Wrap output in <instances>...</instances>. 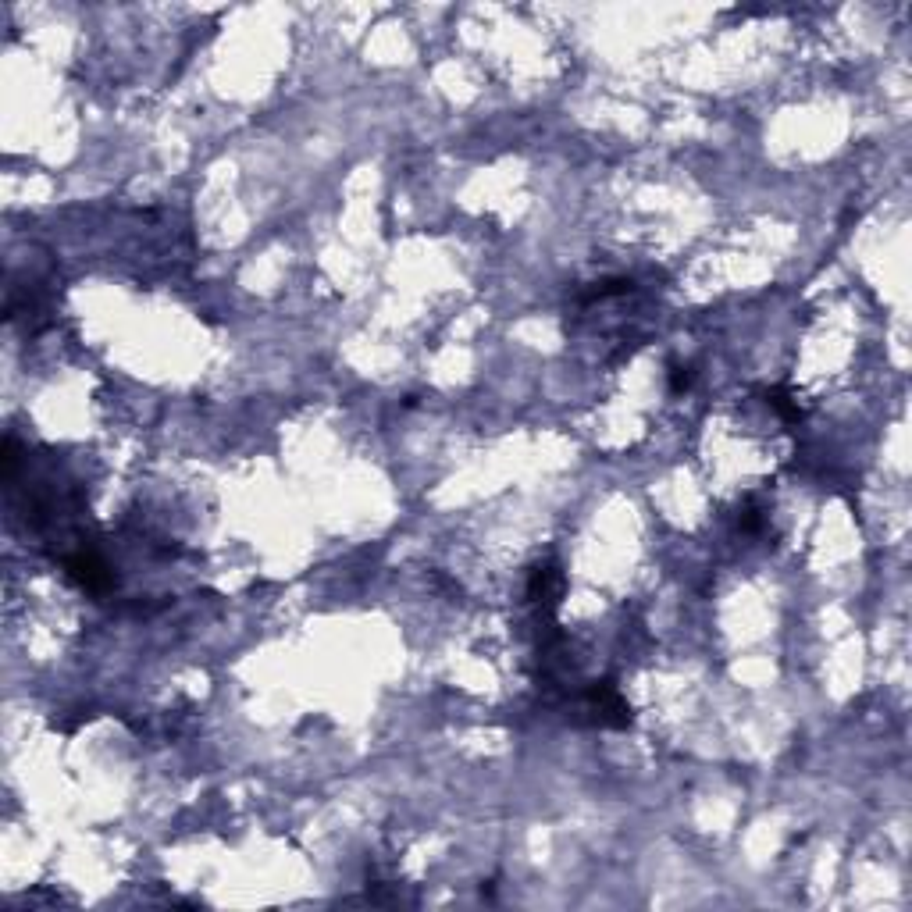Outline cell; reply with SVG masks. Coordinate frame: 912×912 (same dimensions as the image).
<instances>
[{
	"mask_svg": "<svg viewBox=\"0 0 912 912\" xmlns=\"http://www.w3.org/2000/svg\"><path fill=\"white\" fill-rule=\"evenodd\" d=\"M563 570L556 567V563H538L535 570H531V581H528V595L535 599V603H546L549 610H553L556 603H560L563 595Z\"/></svg>",
	"mask_w": 912,
	"mask_h": 912,
	"instance_id": "obj_3",
	"label": "cell"
},
{
	"mask_svg": "<svg viewBox=\"0 0 912 912\" xmlns=\"http://www.w3.org/2000/svg\"><path fill=\"white\" fill-rule=\"evenodd\" d=\"M65 574H68V581H75L82 592H90V595H104L107 588L114 585L111 567H107V563L100 560L97 553H75V556H68V560H65Z\"/></svg>",
	"mask_w": 912,
	"mask_h": 912,
	"instance_id": "obj_1",
	"label": "cell"
},
{
	"mask_svg": "<svg viewBox=\"0 0 912 912\" xmlns=\"http://www.w3.org/2000/svg\"><path fill=\"white\" fill-rule=\"evenodd\" d=\"M766 407L777 410V414H781L784 421H798V417H802L798 403H795V399H791L784 389H766Z\"/></svg>",
	"mask_w": 912,
	"mask_h": 912,
	"instance_id": "obj_4",
	"label": "cell"
},
{
	"mask_svg": "<svg viewBox=\"0 0 912 912\" xmlns=\"http://www.w3.org/2000/svg\"><path fill=\"white\" fill-rule=\"evenodd\" d=\"M588 709L595 713V724L603 727H631V706L620 699V692L610 681H595L588 688Z\"/></svg>",
	"mask_w": 912,
	"mask_h": 912,
	"instance_id": "obj_2",
	"label": "cell"
},
{
	"mask_svg": "<svg viewBox=\"0 0 912 912\" xmlns=\"http://www.w3.org/2000/svg\"><path fill=\"white\" fill-rule=\"evenodd\" d=\"M695 382V371L688 364H670V392H684L692 389Z\"/></svg>",
	"mask_w": 912,
	"mask_h": 912,
	"instance_id": "obj_5",
	"label": "cell"
}]
</instances>
